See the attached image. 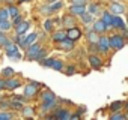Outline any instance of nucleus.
<instances>
[{"label":"nucleus","instance_id":"obj_1","mask_svg":"<svg viewBox=\"0 0 128 120\" xmlns=\"http://www.w3.org/2000/svg\"><path fill=\"white\" fill-rule=\"evenodd\" d=\"M42 101H44L42 110H44V111H48L50 108H53V107H54V104H56V96L48 90V92L42 93Z\"/></svg>","mask_w":128,"mask_h":120},{"label":"nucleus","instance_id":"obj_2","mask_svg":"<svg viewBox=\"0 0 128 120\" xmlns=\"http://www.w3.org/2000/svg\"><path fill=\"white\" fill-rule=\"evenodd\" d=\"M39 51H41V45H39V44H32V45L27 48L26 57H27L29 60H32V59H36V56L39 54Z\"/></svg>","mask_w":128,"mask_h":120},{"label":"nucleus","instance_id":"obj_3","mask_svg":"<svg viewBox=\"0 0 128 120\" xmlns=\"http://www.w3.org/2000/svg\"><path fill=\"white\" fill-rule=\"evenodd\" d=\"M6 54H8V57H15V59H21V54H20L18 45H15V44H9V45L6 47Z\"/></svg>","mask_w":128,"mask_h":120},{"label":"nucleus","instance_id":"obj_4","mask_svg":"<svg viewBox=\"0 0 128 120\" xmlns=\"http://www.w3.org/2000/svg\"><path fill=\"white\" fill-rule=\"evenodd\" d=\"M44 66H48V68H53V69H57V71H60L62 69V62H59V60H54V59H47V60H42L41 62Z\"/></svg>","mask_w":128,"mask_h":120},{"label":"nucleus","instance_id":"obj_5","mask_svg":"<svg viewBox=\"0 0 128 120\" xmlns=\"http://www.w3.org/2000/svg\"><path fill=\"white\" fill-rule=\"evenodd\" d=\"M38 87H39L38 83H30V84L26 86V89H24V96H26V98H32V96L38 92Z\"/></svg>","mask_w":128,"mask_h":120},{"label":"nucleus","instance_id":"obj_6","mask_svg":"<svg viewBox=\"0 0 128 120\" xmlns=\"http://www.w3.org/2000/svg\"><path fill=\"white\" fill-rule=\"evenodd\" d=\"M72 42H74L72 39L65 38L63 41H60V42H59V48H60V50H63V51H70V50H72V47H74V44H72Z\"/></svg>","mask_w":128,"mask_h":120},{"label":"nucleus","instance_id":"obj_7","mask_svg":"<svg viewBox=\"0 0 128 120\" xmlns=\"http://www.w3.org/2000/svg\"><path fill=\"white\" fill-rule=\"evenodd\" d=\"M110 47H113V48H122L124 47V39H122V36H118V35H114V36H112L110 38Z\"/></svg>","mask_w":128,"mask_h":120},{"label":"nucleus","instance_id":"obj_8","mask_svg":"<svg viewBox=\"0 0 128 120\" xmlns=\"http://www.w3.org/2000/svg\"><path fill=\"white\" fill-rule=\"evenodd\" d=\"M66 33H68V38H70V39H72V41H77V39L82 36V32H80L78 29H76V27H71Z\"/></svg>","mask_w":128,"mask_h":120},{"label":"nucleus","instance_id":"obj_9","mask_svg":"<svg viewBox=\"0 0 128 120\" xmlns=\"http://www.w3.org/2000/svg\"><path fill=\"white\" fill-rule=\"evenodd\" d=\"M98 45H100V50L102 51V53H106L107 50H108V47H110V39H107V38H100V42H98Z\"/></svg>","mask_w":128,"mask_h":120},{"label":"nucleus","instance_id":"obj_10","mask_svg":"<svg viewBox=\"0 0 128 120\" xmlns=\"http://www.w3.org/2000/svg\"><path fill=\"white\" fill-rule=\"evenodd\" d=\"M110 11H112L114 15H119V14H124V6H122L120 3L114 2V3H112V6H110Z\"/></svg>","mask_w":128,"mask_h":120},{"label":"nucleus","instance_id":"obj_11","mask_svg":"<svg viewBox=\"0 0 128 120\" xmlns=\"http://www.w3.org/2000/svg\"><path fill=\"white\" fill-rule=\"evenodd\" d=\"M65 38H68V33L63 32V30H59V32H56V33L53 35V41H54V42H60V41H63Z\"/></svg>","mask_w":128,"mask_h":120},{"label":"nucleus","instance_id":"obj_12","mask_svg":"<svg viewBox=\"0 0 128 120\" xmlns=\"http://www.w3.org/2000/svg\"><path fill=\"white\" fill-rule=\"evenodd\" d=\"M89 62H90V66L94 69H100L101 68V59H98L96 56H90L89 57Z\"/></svg>","mask_w":128,"mask_h":120},{"label":"nucleus","instance_id":"obj_13","mask_svg":"<svg viewBox=\"0 0 128 120\" xmlns=\"http://www.w3.org/2000/svg\"><path fill=\"white\" fill-rule=\"evenodd\" d=\"M71 14H74V15L84 14V5H72L71 6Z\"/></svg>","mask_w":128,"mask_h":120},{"label":"nucleus","instance_id":"obj_14","mask_svg":"<svg viewBox=\"0 0 128 120\" xmlns=\"http://www.w3.org/2000/svg\"><path fill=\"white\" fill-rule=\"evenodd\" d=\"M106 29H107V24H106L104 21H96V23H95V26H94V30H95V32H98V33L104 32Z\"/></svg>","mask_w":128,"mask_h":120},{"label":"nucleus","instance_id":"obj_15","mask_svg":"<svg viewBox=\"0 0 128 120\" xmlns=\"http://www.w3.org/2000/svg\"><path fill=\"white\" fill-rule=\"evenodd\" d=\"M71 116L68 114V111L66 110H59L57 113H56V116H53V119H70Z\"/></svg>","mask_w":128,"mask_h":120},{"label":"nucleus","instance_id":"obj_16","mask_svg":"<svg viewBox=\"0 0 128 120\" xmlns=\"http://www.w3.org/2000/svg\"><path fill=\"white\" fill-rule=\"evenodd\" d=\"M113 27H118V29H125V23L116 15L114 18H113Z\"/></svg>","mask_w":128,"mask_h":120},{"label":"nucleus","instance_id":"obj_17","mask_svg":"<svg viewBox=\"0 0 128 120\" xmlns=\"http://www.w3.org/2000/svg\"><path fill=\"white\" fill-rule=\"evenodd\" d=\"M36 38H38V35L36 33H30L27 38H26V42H24V45H27V47H30L32 44H35V41H36Z\"/></svg>","mask_w":128,"mask_h":120},{"label":"nucleus","instance_id":"obj_18","mask_svg":"<svg viewBox=\"0 0 128 120\" xmlns=\"http://www.w3.org/2000/svg\"><path fill=\"white\" fill-rule=\"evenodd\" d=\"M18 86H20V81L18 80H11V78L6 80V87L8 89H17Z\"/></svg>","mask_w":128,"mask_h":120},{"label":"nucleus","instance_id":"obj_19","mask_svg":"<svg viewBox=\"0 0 128 120\" xmlns=\"http://www.w3.org/2000/svg\"><path fill=\"white\" fill-rule=\"evenodd\" d=\"M60 8H62V2H57V0H56V2H53V3H51V6H50V8H45V11L53 12V11H57V9H60Z\"/></svg>","mask_w":128,"mask_h":120},{"label":"nucleus","instance_id":"obj_20","mask_svg":"<svg viewBox=\"0 0 128 120\" xmlns=\"http://www.w3.org/2000/svg\"><path fill=\"white\" fill-rule=\"evenodd\" d=\"M27 29H29V23H20L18 26H15V30H17V33H24Z\"/></svg>","mask_w":128,"mask_h":120},{"label":"nucleus","instance_id":"obj_21","mask_svg":"<svg viewBox=\"0 0 128 120\" xmlns=\"http://www.w3.org/2000/svg\"><path fill=\"white\" fill-rule=\"evenodd\" d=\"M9 105H11L12 108H15V110H23V108H24V107H23V102L18 101V99H12V101L9 102Z\"/></svg>","mask_w":128,"mask_h":120},{"label":"nucleus","instance_id":"obj_22","mask_svg":"<svg viewBox=\"0 0 128 120\" xmlns=\"http://www.w3.org/2000/svg\"><path fill=\"white\" fill-rule=\"evenodd\" d=\"M63 24H65V26H66V27H70V29H71V27H74V26H76V23H74V18H72V17H71V15H70V17H68V15H66V17H65V18H63Z\"/></svg>","mask_w":128,"mask_h":120},{"label":"nucleus","instance_id":"obj_23","mask_svg":"<svg viewBox=\"0 0 128 120\" xmlns=\"http://www.w3.org/2000/svg\"><path fill=\"white\" fill-rule=\"evenodd\" d=\"M9 44H11V41L5 36L3 32H0V47H8Z\"/></svg>","mask_w":128,"mask_h":120},{"label":"nucleus","instance_id":"obj_24","mask_svg":"<svg viewBox=\"0 0 128 120\" xmlns=\"http://www.w3.org/2000/svg\"><path fill=\"white\" fill-rule=\"evenodd\" d=\"M113 18H114V17H112L110 14H104V18H102V21L107 24V27H113Z\"/></svg>","mask_w":128,"mask_h":120},{"label":"nucleus","instance_id":"obj_25","mask_svg":"<svg viewBox=\"0 0 128 120\" xmlns=\"http://www.w3.org/2000/svg\"><path fill=\"white\" fill-rule=\"evenodd\" d=\"M88 38H89V41L92 42V44H98L100 42V39H98V32H90L89 35H88Z\"/></svg>","mask_w":128,"mask_h":120},{"label":"nucleus","instance_id":"obj_26","mask_svg":"<svg viewBox=\"0 0 128 120\" xmlns=\"http://www.w3.org/2000/svg\"><path fill=\"white\" fill-rule=\"evenodd\" d=\"M9 9H0V21H6L9 18Z\"/></svg>","mask_w":128,"mask_h":120},{"label":"nucleus","instance_id":"obj_27","mask_svg":"<svg viewBox=\"0 0 128 120\" xmlns=\"http://www.w3.org/2000/svg\"><path fill=\"white\" fill-rule=\"evenodd\" d=\"M11 29V23L6 20V21H0V32H6Z\"/></svg>","mask_w":128,"mask_h":120},{"label":"nucleus","instance_id":"obj_28","mask_svg":"<svg viewBox=\"0 0 128 120\" xmlns=\"http://www.w3.org/2000/svg\"><path fill=\"white\" fill-rule=\"evenodd\" d=\"M26 38H27V36H24L23 33H17V36H15V42H17V44H20V45H24Z\"/></svg>","mask_w":128,"mask_h":120},{"label":"nucleus","instance_id":"obj_29","mask_svg":"<svg viewBox=\"0 0 128 120\" xmlns=\"http://www.w3.org/2000/svg\"><path fill=\"white\" fill-rule=\"evenodd\" d=\"M2 75H3L5 78H6V77H8V78H11V77L14 75V71H12L11 68H5V69L2 71Z\"/></svg>","mask_w":128,"mask_h":120},{"label":"nucleus","instance_id":"obj_30","mask_svg":"<svg viewBox=\"0 0 128 120\" xmlns=\"http://www.w3.org/2000/svg\"><path fill=\"white\" fill-rule=\"evenodd\" d=\"M82 20L84 21V23H90L92 21V14H82Z\"/></svg>","mask_w":128,"mask_h":120},{"label":"nucleus","instance_id":"obj_31","mask_svg":"<svg viewBox=\"0 0 128 120\" xmlns=\"http://www.w3.org/2000/svg\"><path fill=\"white\" fill-rule=\"evenodd\" d=\"M8 9H9V14H11V17H17V15H18V9H17L15 6H12V5H11Z\"/></svg>","mask_w":128,"mask_h":120},{"label":"nucleus","instance_id":"obj_32","mask_svg":"<svg viewBox=\"0 0 128 120\" xmlns=\"http://www.w3.org/2000/svg\"><path fill=\"white\" fill-rule=\"evenodd\" d=\"M23 113H24V116H26V117H30V116H33V110H32V108H29V107L23 108Z\"/></svg>","mask_w":128,"mask_h":120},{"label":"nucleus","instance_id":"obj_33","mask_svg":"<svg viewBox=\"0 0 128 120\" xmlns=\"http://www.w3.org/2000/svg\"><path fill=\"white\" fill-rule=\"evenodd\" d=\"M44 27H45V30H47V32H50V30L53 29V21H51V20H47V21H45V24H44Z\"/></svg>","mask_w":128,"mask_h":120},{"label":"nucleus","instance_id":"obj_34","mask_svg":"<svg viewBox=\"0 0 128 120\" xmlns=\"http://www.w3.org/2000/svg\"><path fill=\"white\" fill-rule=\"evenodd\" d=\"M120 107H122V102H113L110 108H112V111H118Z\"/></svg>","mask_w":128,"mask_h":120},{"label":"nucleus","instance_id":"obj_35","mask_svg":"<svg viewBox=\"0 0 128 120\" xmlns=\"http://www.w3.org/2000/svg\"><path fill=\"white\" fill-rule=\"evenodd\" d=\"M124 119H125L124 114H113L112 116V120H124Z\"/></svg>","mask_w":128,"mask_h":120},{"label":"nucleus","instance_id":"obj_36","mask_svg":"<svg viewBox=\"0 0 128 120\" xmlns=\"http://www.w3.org/2000/svg\"><path fill=\"white\" fill-rule=\"evenodd\" d=\"M44 57H45V50H41L39 54L36 56V60H44Z\"/></svg>","mask_w":128,"mask_h":120},{"label":"nucleus","instance_id":"obj_37","mask_svg":"<svg viewBox=\"0 0 128 120\" xmlns=\"http://www.w3.org/2000/svg\"><path fill=\"white\" fill-rule=\"evenodd\" d=\"M96 11H98V8H96V5H90L89 6V12L94 15V14H96Z\"/></svg>","mask_w":128,"mask_h":120},{"label":"nucleus","instance_id":"obj_38","mask_svg":"<svg viewBox=\"0 0 128 120\" xmlns=\"http://www.w3.org/2000/svg\"><path fill=\"white\" fill-rule=\"evenodd\" d=\"M8 119H12L11 114H0V120H8Z\"/></svg>","mask_w":128,"mask_h":120},{"label":"nucleus","instance_id":"obj_39","mask_svg":"<svg viewBox=\"0 0 128 120\" xmlns=\"http://www.w3.org/2000/svg\"><path fill=\"white\" fill-rule=\"evenodd\" d=\"M20 23H23V20H21V17H20V15H17V17H15V20H14V24H15V26H18Z\"/></svg>","mask_w":128,"mask_h":120},{"label":"nucleus","instance_id":"obj_40","mask_svg":"<svg viewBox=\"0 0 128 120\" xmlns=\"http://www.w3.org/2000/svg\"><path fill=\"white\" fill-rule=\"evenodd\" d=\"M74 5H84L86 3V0H72Z\"/></svg>","mask_w":128,"mask_h":120},{"label":"nucleus","instance_id":"obj_41","mask_svg":"<svg viewBox=\"0 0 128 120\" xmlns=\"http://www.w3.org/2000/svg\"><path fill=\"white\" fill-rule=\"evenodd\" d=\"M3 87H6V81L5 80H0V89H3Z\"/></svg>","mask_w":128,"mask_h":120},{"label":"nucleus","instance_id":"obj_42","mask_svg":"<svg viewBox=\"0 0 128 120\" xmlns=\"http://www.w3.org/2000/svg\"><path fill=\"white\" fill-rule=\"evenodd\" d=\"M74 72V68H68V75H71Z\"/></svg>","mask_w":128,"mask_h":120},{"label":"nucleus","instance_id":"obj_43","mask_svg":"<svg viewBox=\"0 0 128 120\" xmlns=\"http://www.w3.org/2000/svg\"><path fill=\"white\" fill-rule=\"evenodd\" d=\"M20 2H30V0H20Z\"/></svg>","mask_w":128,"mask_h":120},{"label":"nucleus","instance_id":"obj_44","mask_svg":"<svg viewBox=\"0 0 128 120\" xmlns=\"http://www.w3.org/2000/svg\"><path fill=\"white\" fill-rule=\"evenodd\" d=\"M48 2H51V3H53V2H56V0H48Z\"/></svg>","mask_w":128,"mask_h":120},{"label":"nucleus","instance_id":"obj_45","mask_svg":"<svg viewBox=\"0 0 128 120\" xmlns=\"http://www.w3.org/2000/svg\"><path fill=\"white\" fill-rule=\"evenodd\" d=\"M126 108H128V102H126Z\"/></svg>","mask_w":128,"mask_h":120}]
</instances>
